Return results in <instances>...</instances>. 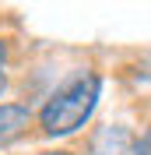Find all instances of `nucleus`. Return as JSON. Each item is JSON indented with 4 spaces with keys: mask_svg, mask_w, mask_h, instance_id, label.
Masks as SVG:
<instances>
[{
    "mask_svg": "<svg viewBox=\"0 0 151 155\" xmlns=\"http://www.w3.org/2000/svg\"><path fill=\"white\" fill-rule=\"evenodd\" d=\"M4 60H7V46H4V42H0V64H4Z\"/></svg>",
    "mask_w": 151,
    "mask_h": 155,
    "instance_id": "nucleus-4",
    "label": "nucleus"
},
{
    "mask_svg": "<svg viewBox=\"0 0 151 155\" xmlns=\"http://www.w3.org/2000/svg\"><path fill=\"white\" fill-rule=\"evenodd\" d=\"M4 88H7V78H4V71H0V92H4Z\"/></svg>",
    "mask_w": 151,
    "mask_h": 155,
    "instance_id": "nucleus-5",
    "label": "nucleus"
},
{
    "mask_svg": "<svg viewBox=\"0 0 151 155\" xmlns=\"http://www.w3.org/2000/svg\"><path fill=\"white\" fill-rule=\"evenodd\" d=\"M32 124V113L18 102H7V106H0V145H7L14 137Z\"/></svg>",
    "mask_w": 151,
    "mask_h": 155,
    "instance_id": "nucleus-2",
    "label": "nucleus"
},
{
    "mask_svg": "<svg viewBox=\"0 0 151 155\" xmlns=\"http://www.w3.org/2000/svg\"><path fill=\"white\" fill-rule=\"evenodd\" d=\"M98 92H102V78L98 74H77L46 99V106L39 109V127L49 137L74 134L98 106Z\"/></svg>",
    "mask_w": 151,
    "mask_h": 155,
    "instance_id": "nucleus-1",
    "label": "nucleus"
},
{
    "mask_svg": "<svg viewBox=\"0 0 151 155\" xmlns=\"http://www.w3.org/2000/svg\"><path fill=\"white\" fill-rule=\"evenodd\" d=\"M133 155H151V127L137 137V145H133Z\"/></svg>",
    "mask_w": 151,
    "mask_h": 155,
    "instance_id": "nucleus-3",
    "label": "nucleus"
},
{
    "mask_svg": "<svg viewBox=\"0 0 151 155\" xmlns=\"http://www.w3.org/2000/svg\"><path fill=\"white\" fill-rule=\"evenodd\" d=\"M42 155H70V152H42Z\"/></svg>",
    "mask_w": 151,
    "mask_h": 155,
    "instance_id": "nucleus-6",
    "label": "nucleus"
}]
</instances>
